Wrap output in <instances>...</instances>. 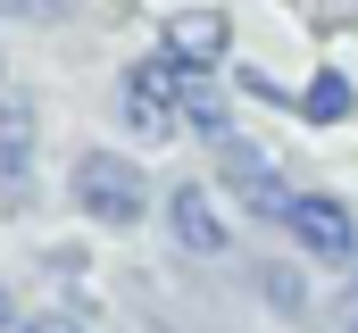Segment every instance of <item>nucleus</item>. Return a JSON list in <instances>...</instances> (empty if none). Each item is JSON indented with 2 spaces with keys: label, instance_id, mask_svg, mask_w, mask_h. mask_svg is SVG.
Returning a JSON list of instances; mask_svg holds the SVG:
<instances>
[{
  "label": "nucleus",
  "instance_id": "obj_1",
  "mask_svg": "<svg viewBox=\"0 0 358 333\" xmlns=\"http://www.w3.org/2000/svg\"><path fill=\"white\" fill-rule=\"evenodd\" d=\"M67 200L84 208L100 234H134L142 217H159L150 175H142V159H125V150H84V159L67 166Z\"/></svg>",
  "mask_w": 358,
  "mask_h": 333
},
{
  "label": "nucleus",
  "instance_id": "obj_2",
  "mask_svg": "<svg viewBox=\"0 0 358 333\" xmlns=\"http://www.w3.org/2000/svg\"><path fill=\"white\" fill-rule=\"evenodd\" d=\"M192 67H176L167 50H150V59H134L125 76H117V117H125V134L134 142H167L176 134V92Z\"/></svg>",
  "mask_w": 358,
  "mask_h": 333
},
{
  "label": "nucleus",
  "instance_id": "obj_3",
  "mask_svg": "<svg viewBox=\"0 0 358 333\" xmlns=\"http://www.w3.org/2000/svg\"><path fill=\"white\" fill-rule=\"evenodd\" d=\"M283 234H292V250H300L308 267H350L358 258V208L342 192H292Z\"/></svg>",
  "mask_w": 358,
  "mask_h": 333
},
{
  "label": "nucleus",
  "instance_id": "obj_4",
  "mask_svg": "<svg viewBox=\"0 0 358 333\" xmlns=\"http://www.w3.org/2000/svg\"><path fill=\"white\" fill-rule=\"evenodd\" d=\"M217 183H225V200H234V208H250L259 225H283V208H292L283 166H275L259 142H242V134H225V142H217Z\"/></svg>",
  "mask_w": 358,
  "mask_h": 333
},
{
  "label": "nucleus",
  "instance_id": "obj_5",
  "mask_svg": "<svg viewBox=\"0 0 358 333\" xmlns=\"http://www.w3.org/2000/svg\"><path fill=\"white\" fill-rule=\"evenodd\" d=\"M159 225H167V242L183 258H225L234 250V225H225L217 192H200V183H167L159 192Z\"/></svg>",
  "mask_w": 358,
  "mask_h": 333
},
{
  "label": "nucleus",
  "instance_id": "obj_6",
  "mask_svg": "<svg viewBox=\"0 0 358 333\" xmlns=\"http://www.w3.org/2000/svg\"><path fill=\"white\" fill-rule=\"evenodd\" d=\"M159 50H167L176 67H217V59L234 50V17H225V8H167V17H159Z\"/></svg>",
  "mask_w": 358,
  "mask_h": 333
},
{
  "label": "nucleus",
  "instance_id": "obj_7",
  "mask_svg": "<svg viewBox=\"0 0 358 333\" xmlns=\"http://www.w3.org/2000/svg\"><path fill=\"white\" fill-rule=\"evenodd\" d=\"M176 134H200L208 150L234 134V100H225V83H217V67H192L176 92Z\"/></svg>",
  "mask_w": 358,
  "mask_h": 333
},
{
  "label": "nucleus",
  "instance_id": "obj_8",
  "mask_svg": "<svg viewBox=\"0 0 358 333\" xmlns=\"http://www.w3.org/2000/svg\"><path fill=\"white\" fill-rule=\"evenodd\" d=\"M242 283L259 292V309H275L283 325H308V317H317V292H308L300 258H250V275H242Z\"/></svg>",
  "mask_w": 358,
  "mask_h": 333
},
{
  "label": "nucleus",
  "instance_id": "obj_9",
  "mask_svg": "<svg viewBox=\"0 0 358 333\" xmlns=\"http://www.w3.org/2000/svg\"><path fill=\"white\" fill-rule=\"evenodd\" d=\"M34 100H0V192L8 200H25V183H34Z\"/></svg>",
  "mask_w": 358,
  "mask_h": 333
},
{
  "label": "nucleus",
  "instance_id": "obj_10",
  "mask_svg": "<svg viewBox=\"0 0 358 333\" xmlns=\"http://www.w3.org/2000/svg\"><path fill=\"white\" fill-rule=\"evenodd\" d=\"M292 117H308V125H350L358 117V83L342 67H317V76L292 92Z\"/></svg>",
  "mask_w": 358,
  "mask_h": 333
},
{
  "label": "nucleus",
  "instance_id": "obj_11",
  "mask_svg": "<svg viewBox=\"0 0 358 333\" xmlns=\"http://www.w3.org/2000/svg\"><path fill=\"white\" fill-rule=\"evenodd\" d=\"M334 333H358V258L342 275V292H334Z\"/></svg>",
  "mask_w": 358,
  "mask_h": 333
},
{
  "label": "nucleus",
  "instance_id": "obj_12",
  "mask_svg": "<svg viewBox=\"0 0 358 333\" xmlns=\"http://www.w3.org/2000/svg\"><path fill=\"white\" fill-rule=\"evenodd\" d=\"M17 333H92L84 317H59V309H42V317H17Z\"/></svg>",
  "mask_w": 358,
  "mask_h": 333
},
{
  "label": "nucleus",
  "instance_id": "obj_13",
  "mask_svg": "<svg viewBox=\"0 0 358 333\" xmlns=\"http://www.w3.org/2000/svg\"><path fill=\"white\" fill-rule=\"evenodd\" d=\"M67 0H0V17H25V25H50Z\"/></svg>",
  "mask_w": 358,
  "mask_h": 333
},
{
  "label": "nucleus",
  "instance_id": "obj_14",
  "mask_svg": "<svg viewBox=\"0 0 358 333\" xmlns=\"http://www.w3.org/2000/svg\"><path fill=\"white\" fill-rule=\"evenodd\" d=\"M0 333H17V300L8 292H0Z\"/></svg>",
  "mask_w": 358,
  "mask_h": 333
}]
</instances>
